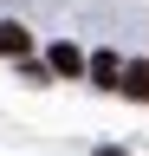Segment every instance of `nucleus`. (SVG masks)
<instances>
[{
	"mask_svg": "<svg viewBox=\"0 0 149 156\" xmlns=\"http://www.w3.org/2000/svg\"><path fill=\"white\" fill-rule=\"evenodd\" d=\"M26 52H32L26 26H13V20H0V58H26Z\"/></svg>",
	"mask_w": 149,
	"mask_h": 156,
	"instance_id": "nucleus-1",
	"label": "nucleus"
},
{
	"mask_svg": "<svg viewBox=\"0 0 149 156\" xmlns=\"http://www.w3.org/2000/svg\"><path fill=\"white\" fill-rule=\"evenodd\" d=\"M84 72H91V78H97V85H104V91H117V85H123V65H117V58H110V52H97V58H91V65H84Z\"/></svg>",
	"mask_w": 149,
	"mask_h": 156,
	"instance_id": "nucleus-2",
	"label": "nucleus"
},
{
	"mask_svg": "<svg viewBox=\"0 0 149 156\" xmlns=\"http://www.w3.org/2000/svg\"><path fill=\"white\" fill-rule=\"evenodd\" d=\"M117 91H130L136 104H149V65H123V85Z\"/></svg>",
	"mask_w": 149,
	"mask_h": 156,
	"instance_id": "nucleus-3",
	"label": "nucleus"
},
{
	"mask_svg": "<svg viewBox=\"0 0 149 156\" xmlns=\"http://www.w3.org/2000/svg\"><path fill=\"white\" fill-rule=\"evenodd\" d=\"M52 72L78 78V72H84V52H78V46H52Z\"/></svg>",
	"mask_w": 149,
	"mask_h": 156,
	"instance_id": "nucleus-4",
	"label": "nucleus"
}]
</instances>
